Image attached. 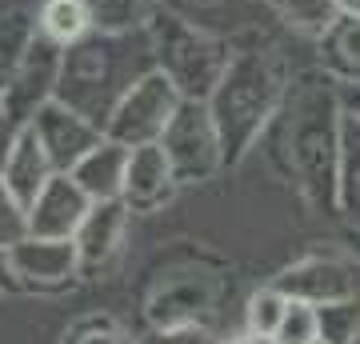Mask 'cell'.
<instances>
[{
	"label": "cell",
	"instance_id": "obj_1",
	"mask_svg": "<svg viewBox=\"0 0 360 344\" xmlns=\"http://www.w3.org/2000/svg\"><path fill=\"white\" fill-rule=\"evenodd\" d=\"M281 141L284 172L312 212H336V180H340V136H345V101L324 68L300 72L288 84L281 116L272 120Z\"/></svg>",
	"mask_w": 360,
	"mask_h": 344
},
{
	"label": "cell",
	"instance_id": "obj_2",
	"mask_svg": "<svg viewBox=\"0 0 360 344\" xmlns=\"http://www.w3.org/2000/svg\"><path fill=\"white\" fill-rule=\"evenodd\" d=\"M156 68L153 37L141 32H96L68 44L60 56V80H56V101L77 108L92 125L108 128V116L120 104V96Z\"/></svg>",
	"mask_w": 360,
	"mask_h": 344
},
{
	"label": "cell",
	"instance_id": "obj_3",
	"mask_svg": "<svg viewBox=\"0 0 360 344\" xmlns=\"http://www.w3.org/2000/svg\"><path fill=\"white\" fill-rule=\"evenodd\" d=\"M288 84H292L288 64L272 49L232 52L224 77L208 96L212 120L220 128V144H224V168H236L260 144V136L281 116Z\"/></svg>",
	"mask_w": 360,
	"mask_h": 344
},
{
	"label": "cell",
	"instance_id": "obj_4",
	"mask_svg": "<svg viewBox=\"0 0 360 344\" xmlns=\"http://www.w3.org/2000/svg\"><path fill=\"white\" fill-rule=\"evenodd\" d=\"M148 37H153L156 68L176 84L180 96L184 101H208L232 60L229 44L205 28L188 25L184 16L168 13V8H156V16L148 20Z\"/></svg>",
	"mask_w": 360,
	"mask_h": 344
},
{
	"label": "cell",
	"instance_id": "obj_5",
	"mask_svg": "<svg viewBox=\"0 0 360 344\" xmlns=\"http://www.w3.org/2000/svg\"><path fill=\"white\" fill-rule=\"evenodd\" d=\"M160 144L180 184H205L217 172H224V144H220V128L212 120L208 101H180Z\"/></svg>",
	"mask_w": 360,
	"mask_h": 344
},
{
	"label": "cell",
	"instance_id": "obj_6",
	"mask_svg": "<svg viewBox=\"0 0 360 344\" xmlns=\"http://www.w3.org/2000/svg\"><path fill=\"white\" fill-rule=\"evenodd\" d=\"M180 101H184V96L176 92V84H172L160 68H153V72H144V77L120 96V104H116L112 116H108L104 136L129 144V148H136V144H156L165 136L172 113L180 108Z\"/></svg>",
	"mask_w": 360,
	"mask_h": 344
},
{
	"label": "cell",
	"instance_id": "obj_7",
	"mask_svg": "<svg viewBox=\"0 0 360 344\" xmlns=\"http://www.w3.org/2000/svg\"><path fill=\"white\" fill-rule=\"evenodd\" d=\"M60 56H65V49L52 44V40H44L40 32L28 40L25 52L16 56L13 72L0 84V101H4V108H8L20 125H28V120L37 116V108H44V104L56 96Z\"/></svg>",
	"mask_w": 360,
	"mask_h": 344
},
{
	"label": "cell",
	"instance_id": "obj_8",
	"mask_svg": "<svg viewBox=\"0 0 360 344\" xmlns=\"http://www.w3.org/2000/svg\"><path fill=\"white\" fill-rule=\"evenodd\" d=\"M276 288L292 300L309 305H333V300H352L360 296V265L340 253H312L300 256L276 276Z\"/></svg>",
	"mask_w": 360,
	"mask_h": 344
},
{
	"label": "cell",
	"instance_id": "obj_9",
	"mask_svg": "<svg viewBox=\"0 0 360 344\" xmlns=\"http://www.w3.org/2000/svg\"><path fill=\"white\" fill-rule=\"evenodd\" d=\"M212 305H217V276L200 268H184L156 281L144 317L148 329H188V324H205Z\"/></svg>",
	"mask_w": 360,
	"mask_h": 344
},
{
	"label": "cell",
	"instance_id": "obj_10",
	"mask_svg": "<svg viewBox=\"0 0 360 344\" xmlns=\"http://www.w3.org/2000/svg\"><path fill=\"white\" fill-rule=\"evenodd\" d=\"M25 293H60L80 281V248L72 236H32L8 248Z\"/></svg>",
	"mask_w": 360,
	"mask_h": 344
},
{
	"label": "cell",
	"instance_id": "obj_11",
	"mask_svg": "<svg viewBox=\"0 0 360 344\" xmlns=\"http://www.w3.org/2000/svg\"><path fill=\"white\" fill-rule=\"evenodd\" d=\"M28 128L37 132V141L44 144V153L52 156L56 172H72L80 165V156H89L96 144L104 141V128L92 125L84 113L68 108L65 101L52 96L44 108H37V116L28 120Z\"/></svg>",
	"mask_w": 360,
	"mask_h": 344
},
{
	"label": "cell",
	"instance_id": "obj_12",
	"mask_svg": "<svg viewBox=\"0 0 360 344\" xmlns=\"http://www.w3.org/2000/svg\"><path fill=\"white\" fill-rule=\"evenodd\" d=\"M180 180L172 172V160H168L165 144H136L129 153V168H124V192L120 200L129 204L132 217H148L156 208H165L172 196H176Z\"/></svg>",
	"mask_w": 360,
	"mask_h": 344
},
{
	"label": "cell",
	"instance_id": "obj_13",
	"mask_svg": "<svg viewBox=\"0 0 360 344\" xmlns=\"http://www.w3.org/2000/svg\"><path fill=\"white\" fill-rule=\"evenodd\" d=\"M129 204L124 200H92L89 217L77 229V248H80V276H101L104 268L116 260L124 229H129Z\"/></svg>",
	"mask_w": 360,
	"mask_h": 344
},
{
	"label": "cell",
	"instance_id": "obj_14",
	"mask_svg": "<svg viewBox=\"0 0 360 344\" xmlns=\"http://www.w3.org/2000/svg\"><path fill=\"white\" fill-rule=\"evenodd\" d=\"M92 196L80 189L68 172L56 177L40 189V196L28 204V232L32 236H77L80 220L89 217Z\"/></svg>",
	"mask_w": 360,
	"mask_h": 344
},
{
	"label": "cell",
	"instance_id": "obj_15",
	"mask_svg": "<svg viewBox=\"0 0 360 344\" xmlns=\"http://www.w3.org/2000/svg\"><path fill=\"white\" fill-rule=\"evenodd\" d=\"M52 177H56L52 156L44 153V144L37 141V132L25 125L20 128V136H16V144H13V153H8V160H4V168H0V180H4L8 192L28 208Z\"/></svg>",
	"mask_w": 360,
	"mask_h": 344
},
{
	"label": "cell",
	"instance_id": "obj_16",
	"mask_svg": "<svg viewBox=\"0 0 360 344\" xmlns=\"http://www.w3.org/2000/svg\"><path fill=\"white\" fill-rule=\"evenodd\" d=\"M129 144L112 141V136H104L89 156H80V165L68 172V177L77 180L80 189L89 192L92 200H120V192H124V168H129Z\"/></svg>",
	"mask_w": 360,
	"mask_h": 344
},
{
	"label": "cell",
	"instance_id": "obj_17",
	"mask_svg": "<svg viewBox=\"0 0 360 344\" xmlns=\"http://www.w3.org/2000/svg\"><path fill=\"white\" fill-rule=\"evenodd\" d=\"M316 52L336 84H360V16L340 13V20L316 40Z\"/></svg>",
	"mask_w": 360,
	"mask_h": 344
},
{
	"label": "cell",
	"instance_id": "obj_18",
	"mask_svg": "<svg viewBox=\"0 0 360 344\" xmlns=\"http://www.w3.org/2000/svg\"><path fill=\"white\" fill-rule=\"evenodd\" d=\"M37 32L52 44H77L92 32V16H89V4L84 0H40L37 8Z\"/></svg>",
	"mask_w": 360,
	"mask_h": 344
},
{
	"label": "cell",
	"instance_id": "obj_19",
	"mask_svg": "<svg viewBox=\"0 0 360 344\" xmlns=\"http://www.w3.org/2000/svg\"><path fill=\"white\" fill-rule=\"evenodd\" d=\"M336 212L360 224V120L345 113L340 136V180H336Z\"/></svg>",
	"mask_w": 360,
	"mask_h": 344
},
{
	"label": "cell",
	"instance_id": "obj_20",
	"mask_svg": "<svg viewBox=\"0 0 360 344\" xmlns=\"http://www.w3.org/2000/svg\"><path fill=\"white\" fill-rule=\"evenodd\" d=\"M272 13L281 16L284 28H292L300 37L321 40L328 28L340 20V4L336 0H269Z\"/></svg>",
	"mask_w": 360,
	"mask_h": 344
},
{
	"label": "cell",
	"instance_id": "obj_21",
	"mask_svg": "<svg viewBox=\"0 0 360 344\" xmlns=\"http://www.w3.org/2000/svg\"><path fill=\"white\" fill-rule=\"evenodd\" d=\"M96 32H141L156 16V0H84Z\"/></svg>",
	"mask_w": 360,
	"mask_h": 344
},
{
	"label": "cell",
	"instance_id": "obj_22",
	"mask_svg": "<svg viewBox=\"0 0 360 344\" xmlns=\"http://www.w3.org/2000/svg\"><path fill=\"white\" fill-rule=\"evenodd\" d=\"M284 312H288V296H284L276 284H269V288H257V293L248 296L245 329L257 332V336H264V340H272V336H276V329H281Z\"/></svg>",
	"mask_w": 360,
	"mask_h": 344
},
{
	"label": "cell",
	"instance_id": "obj_23",
	"mask_svg": "<svg viewBox=\"0 0 360 344\" xmlns=\"http://www.w3.org/2000/svg\"><path fill=\"white\" fill-rule=\"evenodd\" d=\"M316 320H321L324 344H348L360 332V296H352V300H333V305H316Z\"/></svg>",
	"mask_w": 360,
	"mask_h": 344
},
{
	"label": "cell",
	"instance_id": "obj_24",
	"mask_svg": "<svg viewBox=\"0 0 360 344\" xmlns=\"http://www.w3.org/2000/svg\"><path fill=\"white\" fill-rule=\"evenodd\" d=\"M272 340L276 344H312V340H321L316 305H309V300H292V296H288V312H284L281 329H276Z\"/></svg>",
	"mask_w": 360,
	"mask_h": 344
},
{
	"label": "cell",
	"instance_id": "obj_25",
	"mask_svg": "<svg viewBox=\"0 0 360 344\" xmlns=\"http://www.w3.org/2000/svg\"><path fill=\"white\" fill-rule=\"evenodd\" d=\"M65 344H136L112 317H80L65 332Z\"/></svg>",
	"mask_w": 360,
	"mask_h": 344
},
{
	"label": "cell",
	"instance_id": "obj_26",
	"mask_svg": "<svg viewBox=\"0 0 360 344\" xmlns=\"http://www.w3.org/2000/svg\"><path fill=\"white\" fill-rule=\"evenodd\" d=\"M28 236V208L0 180V248H13Z\"/></svg>",
	"mask_w": 360,
	"mask_h": 344
},
{
	"label": "cell",
	"instance_id": "obj_27",
	"mask_svg": "<svg viewBox=\"0 0 360 344\" xmlns=\"http://www.w3.org/2000/svg\"><path fill=\"white\" fill-rule=\"evenodd\" d=\"M144 344H224L217 340L208 324H188V329H153V336Z\"/></svg>",
	"mask_w": 360,
	"mask_h": 344
},
{
	"label": "cell",
	"instance_id": "obj_28",
	"mask_svg": "<svg viewBox=\"0 0 360 344\" xmlns=\"http://www.w3.org/2000/svg\"><path fill=\"white\" fill-rule=\"evenodd\" d=\"M20 120H16L8 108H4V101H0V168H4V160H8V153H13L16 136H20Z\"/></svg>",
	"mask_w": 360,
	"mask_h": 344
},
{
	"label": "cell",
	"instance_id": "obj_29",
	"mask_svg": "<svg viewBox=\"0 0 360 344\" xmlns=\"http://www.w3.org/2000/svg\"><path fill=\"white\" fill-rule=\"evenodd\" d=\"M16 293H25V284H20V276H16L13 253L0 248V296H16Z\"/></svg>",
	"mask_w": 360,
	"mask_h": 344
},
{
	"label": "cell",
	"instance_id": "obj_30",
	"mask_svg": "<svg viewBox=\"0 0 360 344\" xmlns=\"http://www.w3.org/2000/svg\"><path fill=\"white\" fill-rule=\"evenodd\" d=\"M340 101H345V113L360 120V84H340Z\"/></svg>",
	"mask_w": 360,
	"mask_h": 344
},
{
	"label": "cell",
	"instance_id": "obj_31",
	"mask_svg": "<svg viewBox=\"0 0 360 344\" xmlns=\"http://www.w3.org/2000/svg\"><path fill=\"white\" fill-rule=\"evenodd\" d=\"M229 344H272V340H264V336H257V332H240V336H232V340Z\"/></svg>",
	"mask_w": 360,
	"mask_h": 344
},
{
	"label": "cell",
	"instance_id": "obj_32",
	"mask_svg": "<svg viewBox=\"0 0 360 344\" xmlns=\"http://www.w3.org/2000/svg\"><path fill=\"white\" fill-rule=\"evenodd\" d=\"M340 4V13H348V16H360V0H336Z\"/></svg>",
	"mask_w": 360,
	"mask_h": 344
},
{
	"label": "cell",
	"instance_id": "obj_33",
	"mask_svg": "<svg viewBox=\"0 0 360 344\" xmlns=\"http://www.w3.org/2000/svg\"><path fill=\"white\" fill-rule=\"evenodd\" d=\"M348 344H360V332H356V336H352V340H348Z\"/></svg>",
	"mask_w": 360,
	"mask_h": 344
},
{
	"label": "cell",
	"instance_id": "obj_34",
	"mask_svg": "<svg viewBox=\"0 0 360 344\" xmlns=\"http://www.w3.org/2000/svg\"><path fill=\"white\" fill-rule=\"evenodd\" d=\"M312 344H324V340H312Z\"/></svg>",
	"mask_w": 360,
	"mask_h": 344
},
{
	"label": "cell",
	"instance_id": "obj_35",
	"mask_svg": "<svg viewBox=\"0 0 360 344\" xmlns=\"http://www.w3.org/2000/svg\"><path fill=\"white\" fill-rule=\"evenodd\" d=\"M272 344H276V340H272Z\"/></svg>",
	"mask_w": 360,
	"mask_h": 344
}]
</instances>
